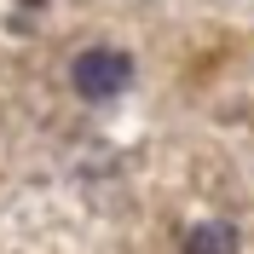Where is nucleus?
<instances>
[{
  "instance_id": "f257e3e1",
  "label": "nucleus",
  "mask_w": 254,
  "mask_h": 254,
  "mask_svg": "<svg viewBox=\"0 0 254 254\" xmlns=\"http://www.w3.org/2000/svg\"><path fill=\"white\" fill-rule=\"evenodd\" d=\"M69 87H75L87 104H104V98H122L133 87V58L122 47H87L69 64Z\"/></svg>"
},
{
  "instance_id": "f03ea898",
  "label": "nucleus",
  "mask_w": 254,
  "mask_h": 254,
  "mask_svg": "<svg viewBox=\"0 0 254 254\" xmlns=\"http://www.w3.org/2000/svg\"><path fill=\"white\" fill-rule=\"evenodd\" d=\"M185 254H237V225H225V220L190 225L185 231Z\"/></svg>"
}]
</instances>
